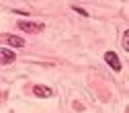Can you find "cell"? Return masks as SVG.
Segmentation results:
<instances>
[{"instance_id": "277c9868", "label": "cell", "mask_w": 129, "mask_h": 113, "mask_svg": "<svg viewBox=\"0 0 129 113\" xmlns=\"http://www.w3.org/2000/svg\"><path fill=\"white\" fill-rule=\"evenodd\" d=\"M33 93H35L37 97H43V99H47V97H53V91H51L49 86H43V84H37V86L33 88Z\"/></svg>"}, {"instance_id": "7a4b0ae2", "label": "cell", "mask_w": 129, "mask_h": 113, "mask_svg": "<svg viewBox=\"0 0 129 113\" xmlns=\"http://www.w3.org/2000/svg\"><path fill=\"white\" fill-rule=\"evenodd\" d=\"M105 62H107L115 72L121 70V60H119V56H117L115 52H107V54H105Z\"/></svg>"}, {"instance_id": "5b68a950", "label": "cell", "mask_w": 129, "mask_h": 113, "mask_svg": "<svg viewBox=\"0 0 129 113\" xmlns=\"http://www.w3.org/2000/svg\"><path fill=\"white\" fill-rule=\"evenodd\" d=\"M6 41H8V45H12V47H25V41H23L21 37H17V35H8Z\"/></svg>"}, {"instance_id": "6da1fadb", "label": "cell", "mask_w": 129, "mask_h": 113, "mask_svg": "<svg viewBox=\"0 0 129 113\" xmlns=\"http://www.w3.org/2000/svg\"><path fill=\"white\" fill-rule=\"evenodd\" d=\"M19 29L29 31V33H39V31L45 29V25H43V23H33V21H21V23H19Z\"/></svg>"}, {"instance_id": "8992f818", "label": "cell", "mask_w": 129, "mask_h": 113, "mask_svg": "<svg viewBox=\"0 0 129 113\" xmlns=\"http://www.w3.org/2000/svg\"><path fill=\"white\" fill-rule=\"evenodd\" d=\"M123 50L129 52V29L125 31V35H123Z\"/></svg>"}, {"instance_id": "ba28073f", "label": "cell", "mask_w": 129, "mask_h": 113, "mask_svg": "<svg viewBox=\"0 0 129 113\" xmlns=\"http://www.w3.org/2000/svg\"><path fill=\"white\" fill-rule=\"evenodd\" d=\"M12 12H14V14H29V12H25V10H17V8H12Z\"/></svg>"}, {"instance_id": "52a82bcc", "label": "cell", "mask_w": 129, "mask_h": 113, "mask_svg": "<svg viewBox=\"0 0 129 113\" xmlns=\"http://www.w3.org/2000/svg\"><path fill=\"white\" fill-rule=\"evenodd\" d=\"M72 8H74V12H78V14H80V17H90V14H88L84 8H80V6H72Z\"/></svg>"}, {"instance_id": "3957f363", "label": "cell", "mask_w": 129, "mask_h": 113, "mask_svg": "<svg viewBox=\"0 0 129 113\" xmlns=\"http://www.w3.org/2000/svg\"><path fill=\"white\" fill-rule=\"evenodd\" d=\"M14 58H17L14 52H10L8 47H0V64H4V66H6V64H12Z\"/></svg>"}]
</instances>
